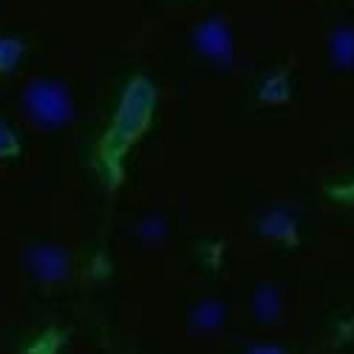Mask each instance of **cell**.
Segmentation results:
<instances>
[{"mask_svg":"<svg viewBox=\"0 0 354 354\" xmlns=\"http://www.w3.org/2000/svg\"><path fill=\"white\" fill-rule=\"evenodd\" d=\"M156 102H159V91L151 82V77L133 74L125 82V88L120 91V100H116L113 120H111L108 133H105V156L108 159L120 156L122 147L151 125Z\"/></svg>","mask_w":354,"mask_h":354,"instance_id":"obj_1","label":"cell"},{"mask_svg":"<svg viewBox=\"0 0 354 354\" xmlns=\"http://www.w3.org/2000/svg\"><path fill=\"white\" fill-rule=\"evenodd\" d=\"M295 94L292 88V71L289 68H272L267 71L258 85H255V100L267 102V105H278V102H289Z\"/></svg>","mask_w":354,"mask_h":354,"instance_id":"obj_4","label":"cell"},{"mask_svg":"<svg viewBox=\"0 0 354 354\" xmlns=\"http://www.w3.org/2000/svg\"><path fill=\"white\" fill-rule=\"evenodd\" d=\"M179 3H193V0H179Z\"/></svg>","mask_w":354,"mask_h":354,"instance_id":"obj_7","label":"cell"},{"mask_svg":"<svg viewBox=\"0 0 354 354\" xmlns=\"http://www.w3.org/2000/svg\"><path fill=\"white\" fill-rule=\"evenodd\" d=\"M23 102L43 125H63L71 116V94L57 80H32L23 88Z\"/></svg>","mask_w":354,"mask_h":354,"instance_id":"obj_2","label":"cell"},{"mask_svg":"<svg viewBox=\"0 0 354 354\" xmlns=\"http://www.w3.org/2000/svg\"><path fill=\"white\" fill-rule=\"evenodd\" d=\"M20 151V136L17 131L0 116V159H9V156H17Z\"/></svg>","mask_w":354,"mask_h":354,"instance_id":"obj_6","label":"cell"},{"mask_svg":"<svg viewBox=\"0 0 354 354\" xmlns=\"http://www.w3.org/2000/svg\"><path fill=\"white\" fill-rule=\"evenodd\" d=\"M26 51L28 46L20 35H9V32L0 35V74L15 71L26 60Z\"/></svg>","mask_w":354,"mask_h":354,"instance_id":"obj_5","label":"cell"},{"mask_svg":"<svg viewBox=\"0 0 354 354\" xmlns=\"http://www.w3.org/2000/svg\"><path fill=\"white\" fill-rule=\"evenodd\" d=\"M193 46L216 63L232 60V35L221 17H204L193 26Z\"/></svg>","mask_w":354,"mask_h":354,"instance_id":"obj_3","label":"cell"}]
</instances>
